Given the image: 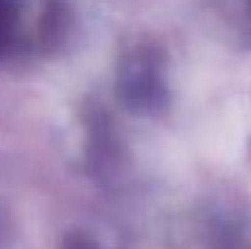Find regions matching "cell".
<instances>
[{"instance_id":"6da1fadb","label":"cell","mask_w":251,"mask_h":249,"mask_svg":"<svg viewBox=\"0 0 251 249\" xmlns=\"http://www.w3.org/2000/svg\"><path fill=\"white\" fill-rule=\"evenodd\" d=\"M159 64L161 57L152 51V47H141L122 62L119 86L130 110L139 115H154L165 108L168 91L159 77Z\"/></svg>"},{"instance_id":"7a4b0ae2","label":"cell","mask_w":251,"mask_h":249,"mask_svg":"<svg viewBox=\"0 0 251 249\" xmlns=\"http://www.w3.org/2000/svg\"><path fill=\"white\" fill-rule=\"evenodd\" d=\"M62 249H97V247H95V243H93L88 236L75 232V234H69V236L64 238Z\"/></svg>"},{"instance_id":"3957f363","label":"cell","mask_w":251,"mask_h":249,"mask_svg":"<svg viewBox=\"0 0 251 249\" xmlns=\"http://www.w3.org/2000/svg\"><path fill=\"white\" fill-rule=\"evenodd\" d=\"M249 157H251V144H249Z\"/></svg>"}]
</instances>
